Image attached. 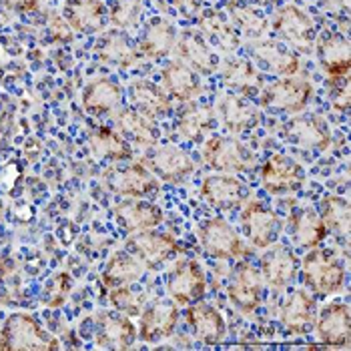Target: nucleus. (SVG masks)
Instances as JSON below:
<instances>
[{
    "instance_id": "obj_16",
    "label": "nucleus",
    "mask_w": 351,
    "mask_h": 351,
    "mask_svg": "<svg viewBox=\"0 0 351 351\" xmlns=\"http://www.w3.org/2000/svg\"><path fill=\"white\" fill-rule=\"evenodd\" d=\"M108 187L125 197L141 199L147 195H155L157 181L155 177L143 167V165H131L123 171H112L107 177Z\"/></svg>"
},
{
    "instance_id": "obj_34",
    "label": "nucleus",
    "mask_w": 351,
    "mask_h": 351,
    "mask_svg": "<svg viewBox=\"0 0 351 351\" xmlns=\"http://www.w3.org/2000/svg\"><path fill=\"white\" fill-rule=\"evenodd\" d=\"M175 40H177L175 28L165 21H155L153 25H149L147 32L141 38V51L151 58H159L173 51Z\"/></svg>"
},
{
    "instance_id": "obj_21",
    "label": "nucleus",
    "mask_w": 351,
    "mask_h": 351,
    "mask_svg": "<svg viewBox=\"0 0 351 351\" xmlns=\"http://www.w3.org/2000/svg\"><path fill=\"white\" fill-rule=\"evenodd\" d=\"M285 136L298 147L327 149L331 135L327 121L322 117H299L285 127Z\"/></svg>"
},
{
    "instance_id": "obj_40",
    "label": "nucleus",
    "mask_w": 351,
    "mask_h": 351,
    "mask_svg": "<svg viewBox=\"0 0 351 351\" xmlns=\"http://www.w3.org/2000/svg\"><path fill=\"white\" fill-rule=\"evenodd\" d=\"M99 56L105 62H114V64H121V66H133L136 62L135 51L129 47V43L121 34L107 36L99 45Z\"/></svg>"
},
{
    "instance_id": "obj_27",
    "label": "nucleus",
    "mask_w": 351,
    "mask_h": 351,
    "mask_svg": "<svg viewBox=\"0 0 351 351\" xmlns=\"http://www.w3.org/2000/svg\"><path fill=\"white\" fill-rule=\"evenodd\" d=\"M121 101V88L108 79H99L93 81L82 93V108L88 114H105L119 105Z\"/></svg>"
},
{
    "instance_id": "obj_11",
    "label": "nucleus",
    "mask_w": 351,
    "mask_h": 351,
    "mask_svg": "<svg viewBox=\"0 0 351 351\" xmlns=\"http://www.w3.org/2000/svg\"><path fill=\"white\" fill-rule=\"evenodd\" d=\"M127 249L136 255L145 265L155 267L177 251V241L171 235L145 229V231H135L127 239Z\"/></svg>"
},
{
    "instance_id": "obj_29",
    "label": "nucleus",
    "mask_w": 351,
    "mask_h": 351,
    "mask_svg": "<svg viewBox=\"0 0 351 351\" xmlns=\"http://www.w3.org/2000/svg\"><path fill=\"white\" fill-rule=\"evenodd\" d=\"M319 58L324 62V69L327 75H331L333 79L346 77L350 71V47L348 40L331 34L319 43Z\"/></svg>"
},
{
    "instance_id": "obj_33",
    "label": "nucleus",
    "mask_w": 351,
    "mask_h": 351,
    "mask_svg": "<svg viewBox=\"0 0 351 351\" xmlns=\"http://www.w3.org/2000/svg\"><path fill=\"white\" fill-rule=\"evenodd\" d=\"M255 56L269 71L277 73V75H283V77H293L299 71L298 56L289 53L287 49L275 45V43H269V40L255 47Z\"/></svg>"
},
{
    "instance_id": "obj_2",
    "label": "nucleus",
    "mask_w": 351,
    "mask_h": 351,
    "mask_svg": "<svg viewBox=\"0 0 351 351\" xmlns=\"http://www.w3.org/2000/svg\"><path fill=\"white\" fill-rule=\"evenodd\" d=\"M0 350H58V341L45 333L27 313L10 315L0 333Z\"/></svg>"
},
{
    "instance_id": "obj_45",
    "label": "nucleus",
    "mask_w": 351,
    "mask_h": 351,
    "mask_svg": "<svg viewBox=\"0 0 351 351\" xmlns=\"http://www.w3.org/2000/svg\"><path fill=\"white\" fill-rule=\"evenodd\" d=\"M49 32H51V38L58 40V43H64V40H71L73 38L71 28L64 23V19H60V16H54L53 23L49 25Z\"/></svg>"
},
{
    "instance_id": "obj_9",
    "label": "nucleus",
    "mask_w": 351,
    "mask_h": 351,
    "mask_svg": "<svg viewBox=\"0 0 351 351\" xmlns=\"http://www.w3.org/2000/svg\"><path fill=\"white\" fill-rule=\"evenodd\" d=\"M261 181L271 195H283L299 189L305 181V173L293 159L285 155H273L261 169Z\"/></svg>"
},
{
    "instance_id": "obj_32",
    "label": "nucleus",
    "mask_w": 351,
    "mask_h": 351,
    "mask_svg": "<svg viewBox=\"0 0 351 351\" xmlns=\"http://www.w3.org/2000/svg\"><path fill=\"white\" fill-rule=\"evenodd\" d=\"M289 223L293 227V235H295L298 243L303 245V247H309V249L317 247L327 235V229H325L319 213H315L311 209L295 211Z\"/></svg>"
},
{
    "instance_id": "obj_6",
    "label": "nucleus",
    "mask_w": 351,
    "mask_h": 351,
    "mask_svg": "<svg viewBox=\"0 0 351 351\" xmlns=\"http://www.w3.org/2000/svg\"><path fill=\"white\" fill-rule=\"evenodd\" d=\"M199 237L205 251L215 259H235L245 253L241 237L223 219H211L203 223L199 229Z\"/></svg>"
},
{
    "instance_id": "obj_30",
    "label": "nucleus",
    "mask_w": 351,
    "mask_h": 351,
    "mask_svg": "<svg viewBox=\"0 0 351 351\" xmlns=\"http://www.w3.org/2000/svg\"><path fill=\"white\" fill-rule=\"evenodd\" d=\"M131 95H133V103L138 107L136 110L145 112L151 119L171 110V101H169L167 93L162 90L159 84H155V82H135L133 88H131Z\"/></svg>"
},
{
    "instance_id": "obj_31",
    "label": "nucleus",
    "mask_w": 351,
    "mask_h": 351,
    "mask_svg": "<svg viewBox=\"0 0 351 351\" xmlns=\"http://www.w3.org/2000/svg\"><path fill=\"white\" fill-rule=\"evenodd\" d=\"M219 110H221V119L223 125L231 131V133H241L251 129L259 117L257 112L251 108L249 103H245L241 97H225L219 103Z\"/></svg>"
},
{
    "instance_id": "obj_13",
    "label": "nucleus",
    "mask_w": 351,
    "mask_h": 351,
    "mask_svg": "<svg viewBox=\"0 0 351 351\" xmlns=\"http://www.w3.org/2000/svg\"><path fill=\"white\" fill-rule=\"evenodd\" d=\"M201 195L203 199L221 211H231L237 209L243 203L245 187L241 181L229 175H213L207 177L201 185Z\"/></svg>"
},
{
    "instance_id": "obj_12",
    "label": "nucleus",
    "mask_w": 351,
    "mask_h": 351,
    "mask_svg": "<svg viewBox=\"0 0 351 351\" xmlns=\"http://www.w3.org/2000/svg\"><path fill=\"white\" fill-rule=\"evenodd\" d=\"M179 62L191 66L195 73H203L209 75L215 71V58L209 49V43L203 38L201 32H193V30H185L177 40L175 47Z\"/></svg>"
},
{
    "instance_id": "obj_18",
    "label": "nucleus",
    "mask_w": 351,
    "mask_h": 351,
    "mask_svg": "<svg viewBox=\"0 0 351 351\" xmlns=\"http://www.w3.org/2000/svg\"><path fill=\"white\" fill-rule=\"evenodd\" d=\"M149 169L167 181H179L195 171V162L189 155L177 147H162L157 149L149 159Z\"/></svg>"
},
{
    "instance_id": "obj_41",
    "label": "nucleus",
    "mask_w": 351,
    "mask_h": 351,
    "mask_svg": "<svg viewBox=\"0 0 351 351\" xmlns=\"http://www.w3.org/2000/svg\"><path fill=\"white\" fill-rule=\"evenodd\" d=\"M229 16L233 19V23L237 28H241L245 34H261L267 28V21L253 10L251 6H247L243 2H233L229 6Z\"/></svg>"
},
{
    "instance_id": "obj_46",
    "label": "nucleus",
    "mask_w": 351,
    "mask_h": 351,
    "mask_svg": "<svg viewBox=\"0 0 351 351\" xmlns=\"http://www.w3.org/2000/svg\"><path fill=\"white\" fill-rule=\"evenodd\" d=\"M2 4H6L8 8L19 10V12H28L38 6V0H2Z\"/></svg>"
},
{
    "instance_id": "obj_3",
    "label": "nucleus",
    "mask_w": 351,
    "mask_h": 351,
    "mask_svg": "<svg viewBox=\"0 0 351 351\" xmlns=\"http://www.w3.org/2000/svg\"><path fill=\"white\" fill-rule=\"evenodd\" d=\"M203 157L207 165L223 173H241L255 165V155L245 145L223 136L207 138L203 147Z\"/></svg>"
},
{
    "instance_id": "obj_26",
    "label": "nucleus",
    "mask_w": 351,
    "mask_h": 351,
    "mask_svg": "<svg viewBox=\"0 0 351 351\" xmlns=\"http://www.w3.org/2000/svg\"><path fill=\"white\" fill-rule=\"evenodd\" d=\"M117 125H119L121 133L129 141H133L135 145H141V147L157 145L159 133L155 129V123L151 117H147L141 110H123L117 117Z\"/></svg>"
},
{
    "instance_id": "obj_25",
    "label": "nucleus",
    "mask_w": 351,
    "mask_h": 351,
    "mask_svg": "<svg viewBox=\"0 0 351 351\" xmlns=\"http://www.w3.org/2000/svg\"><path fill=\"white\" fill-rule=\"evenodd\" d=\"M136 339L135 325L125 317H110L101 315L99 317V333H97V343L103 348L112 350H127L133 346Z\"/></svg>"
},
{
    "instance_id": "obj_43",
    "label": "nucleus",
    "mask_w": 351,
    "mask_h": 351,
    "mask_svg": "<svg viewBox=\"0 0 351 351\" xmlns=\"http://www.w3.org/2000/svg\"><path fill=\"white\" fill-rule=\"evenodd\" d=\"M71 287H73V279L69 273H58L54 275L53 279L47 283V289H45V303L47 307H60L69 293H71Z\"/></svg>"
},
{
    "instance_id": "obj_1",
    "label": "nucleus",
    "mask_w": 351,
    "mask_h": 351,
    "mask_svg": "<svg viewBox=\"0 0 351 351\" xmlns=\"http://www.w3.org/2000/svg\"><path fill=\"white\" fill-rule=\"evenodd\" d=\"M303 281L309 289L329 295L343 287L346 269L331 251L313 247V251L303 261Z\"/></svg>"
},
{
    "instance_id": "obj_24",
    "label": "nucleus",
    "mask_w": 351,
    "mask_h": 351,
    "mask_svg": "<svg viewBox=\"0 0 351 351\" xmlns=\"http://www.w3.org/2000/svg\"><path fill=\"white\" fill-rule=\"evenodd\" d=\"M161 77L167 95L175 97L177 101H191L201 93V82L197 79V73L183 62L167 64L162 69Z\"/></svg>"
},
{
    "instance_id": "obj_37",
    "label": "nucleus",
    "mask_w": 351,
    "mask_h": 351,
    "mask_svg": "<svg viewBox=\"0 0 351 351\" xmlns=\"http://www.w3.org/2000/svg\"><path fill=\"white\" fill-rule=\"evenodd\" d=\"M223 81L229 86L241 90L243 95H251L259 88V75L247 60H231L223 69Z\"/></svg>"
},
{
    "instance_id": "obj_5",
    "label": "nucleus",
    "mask_w": 351,
    "mask_h": 351,
    "mask_svg": "<svg viewBox=\"0 0 351 351\" xmlns=\"http://www.w3.org/2000/svg\"><path fill=\"white\" fill-rule=\"evenodd\" d=\"M273 28L299 51H311L317 38L311 16L298 6H283L273 19Z\"/></svg>"
},
{
    "instance_id": "obj_10",
    "label": "nucleus",
    "mask_w": 351,
    "mask_h": 351,
    "mask_svg": "<svg viewBox=\"0 0 351 351\" xmlns=\"http://www.w3.org/2000/svg\"><path fill=\"white\" fill-rule=\"evenodd\" d=\"M261 293H263V275L253 265L243 263L235 273L227 295L231 303L241 311V313H253L261 305Z\"/></svg>"
},
{
    "instance_id": "obj_15",
    "label": "nucleus",
    "mask_w": 351,
    "mask_h": 351,
    "mask_svg": "<svg viewBox=\"0 0 351 351\" xmlns=\"http://www.w3.org/2000/svg\"><path fill=\"white\" fill-rule=\"evenodd\" d=\"M317 335L329 346H348L351 337L350 307L337 301L325 305L317 322Z\"/></svg>"
},
{
    "instance_id": "obj_23",
    "label": "nucleus",
    "mask_w": 351,
    "mask_h": 351,
    "mask_svg": "<svg viewBox=\"0 0 351 351\" xmlns=\"http://www.w3.org/2000/svg\"><path fill=\"white\" fill-rule=\"evenodd\" d=\"M62 14L69 25L79 32H97L105 21V6L101 0H66Z\"/></svg>"
},
{
    "instance_id": "obj_19",
    "label": "nucleus",
    "mask_w": 351,
    "mask_h": 351,
    "mask_svg": "<svg viewBox=\"0 0 351 351\" xmlns=\"http://www.w3.org/2000/svg\"><path fill=\"white\" fill-rule=\"evenodd\" d=\"M177 305L173 303H165L157 301L153 303L145 313H143V322H141V337L149 343H155L159 339H165L173 333L175 325H177Z\"/></svg>"
},
{
    "instance_id": "obj_28",
    "label": "nucleus",
    "mask_w": 351,
    "mask_h": 351,
    "mask_svg": "<svg viewBox=\"0 0 351 351\" xmlns=\"http://www.w3.org/2000/svg\"><path fill=\"white\" fill-rule=\"evenodd\" d=\"M141 275H143V261H138V257H133L131 251L129 253L121 251L110 257L103 273V281L108 289H114L135 283Z\"/></svg>"
},
{
    "instance_id": "obj_42",
    "label": "nucleus",
    "mask_w": 351,
    "mask_h": 351,
    "mask_svg": "<svg viewBox=\"0 0 351 351\" xmlns=\"http://www.w3.org/2000/svg\"><path fill=\"white\" fill-rule=\"evenodd\" d=\"M141 10H143V6L138 0H119L110 8V21L119 28L135 27L141 19Z\"/></svg>"
},
{
    "instance_id": "obj_22",
    "label": "nucleus",
    "mask_w": 351,
    "mask_h": 351,
    "mask_svg": "<svg viewBox=\"0 0 351 351\" xmlns=\"http://www.w3.org/2000/svg\"><path fill=\"white\" fill-rule=\"evenodd\" d=\"M114 219L123 229L129 231H145V229H153L162 221V211L147 201H129V203H121L114 209Z\"/></svg>"
},
{
    "instance_id": "obj_8",
    "label": "nucleus",
    "mask_w": 351,
    "mask_h": 351,
    "mask_svg": "<svg viewBox=\"0 0 351 351\" xmlns=\"http://www.w3.org/2000/svg\"><path fill=\"white\" fill-rule=\"evenodd\" d=\"M207 289V275L195 259L181 261L169 277V295L179 305L201 299Z\"/></svg>"
},
{
    "instance_id": "obj_39",
    "label": "nucleus",
    "mask_w": 351,
    "mask_h": 351,
    "mask_svg": "<svg viewBox=\"0 0 351 351\" xmlns=\"http://www.w3.org/2000/svg\"><path fill=\"white\" fill-rule=\"evenodd\" d=\"M201 27H203L205 34H207V38H205L207 43L211 40V43H215L217 47H221L225 51H235L237 49V45H239L237 32H235V28L231 27V25L225 23V19L215 16V14L207 16V19H203Z\"/></svg>"
},
{
    "instance_id": "obj_36",
    "label": "nucleus",
    "mask_w": 351,
    "mask_h": 351,
    "mask_svg": "<svg viewBox=\"0 0 351 351\" xmlns=\"http://www.w3.org/2000/svg\"><path fill=\"white\" fill-rule=\"evenodd\" d=\"M213 127V114L209 108L191 107L183 110L177 123V131L187 141H201Z\"/></svg>"
},
{
    "instance_id": "obj_38",
    "label": "nucleus",
    "mask_w": 351,
    "mask_h": 351,
    "mask_svg": "<svg viewBox=\"0 0 351 351\" xmlns=\"http://www.w3.org/2000/svg\"><path fill=\"white\" fill-rule=\"evenodd\" d=\"M93 149L97 155L107 157V159H114V161H123L131 157V149L129 145L117 135L114 131H110L107 127H101L95 136H93Z\"/></svg>"
},
{
    "instance_id": "obj_17",
    "label": "nucleus",
    "mask_w": 351,
    "mask_h": 351,
    "mask_svg": "<svg viewBox=\"0 0 351 351\" xmlns=\"http://www.w3.org/2000/svg\"><path fill=\"white\" fill-rule=\"evenodd\" d=\"M279 319L291 333H307L315 324V301L303 289L293 291L281 305Z\"/></svg>"
},
{
    "instance_id": "obj_20",
    "label": "nucleus",
    "mask_w": 351,
    "mask_h": 351,
    "mask_svg": "<svg viewBox=\"0 0 351 351\" xmlns=\"http://www.w3.org/2000/svg\"><path fill=\"white\" fill-rule=\"evenodd\" d=\"M298 273V259L291 251L277 247L263 255L261 275L273 289H285Z\"/></svg>"
},
{
    "instance_id": "obj_14",
    "label": "nucleus",
    "mask_w": 351,
    "mask_h": 351,
    "mask_svg": "<svg viewBox=\"0 0 351 351\" xmlns=\"http://www.w3.org/2000/svg\"><path fill=\"white\" fill-rule=\"evenodd\" d=\"M187 322L195 333V337L207 346H217L225 339L227 325L223 315L213 305L207 303H195L187 309Z\"/></svg>"
},
{
    "instance_id": "obj_44",
    "label": "nucleus",
    "mask_w": 351,
    "mask_h": 351,
    "mask_svg": "<svg viewBox=\"0 0 351 351\" xmlns=\"http://www.w3.org/2000/svg\"><path fill=\"white\" fill-rule=\"evenodd\" d=\"M110 303L114 309H119L125 315H138L143 307L141 295H136L133 289H129V285L110 289Z\"/></svg>"
},
{
    "instance_id": "obj_35",
    "label": "nucleus",
    "mask_w": 351,
    "mask_h": 351,
    "mask_svg": "<svg viewBox=\"0 0 351 351\" xmlns=\"http://www.w3.org/2000/svg\"><path fill=\"white\" fill-rule=\"evenodd\" d=\"M319 217H322L327 231H333L335 235H343V237L348 235V231H350V205L343 197H339V195L325 197Z\"/></svg>"
},
{
    "instance_id": "obj_47",
    "label": "nucleus",
    "mask_w": 351,
    "mask_h": 351,
    "mask_svg": "<svg viewBox=\"0 0 351 351\" xmlns=\"http://www.w3.org/2000/svg\"><path fill=\"white\" fill-rule=\"evenodd\" d=\"M333 107L337 108L339 112H346L348 107H350V88H348V84L343 86V90L337 95V99H335V105Z\"/></svg>"
},
{
    "instance_id": "obj_4",
    "label": "nucleus",
    "mask_w": 351,
    "mask_h": 351,
    "mask_svg": "<svg viewBox=\"0 0 351 351\" xmlns=\"http://www.w3.org/2000/svg\"><path fill=\"white\" fill-rule=\"evenodd\" d=\"M311 95H313L311 82L295 79V77H285L281 81L269 84L261 93V103L265 107L283 110V112H301L307 107Z\"/></svg>"
},
{
    "instance_id": "obj_7",
    "label": "nucleus",
    "mask_w": 351,
    "mask_h": 351,
    "mask_svg": "<svg viewBox=\"0 0 351 351\" xmlns=\"http://www.w3.org/2000/svg\"><path fill=\"white\" fill-rule=\"evenodd\" d=\"M239 221H241V227H243L245 235L249 237V241L255 247H261V249L275 243L279 233H281L279 217L269 209H265L257 201H251L245 205Z\"/></svg>"
},
{
    "instance_id": "obj_48",
    "label": "nucleus",
    "mask_w": 351,
    "mask_h": 351,
    "mask_svg": "<svg viewBox=\"0 0 351 351\" xmlns=\"http://www.w3.org/2000/svg\"><path fill=\"white\" fill-rule=\"evenodd\" d=\"M259 2H265V4H269V2H277V0H259Z\"/></svg>"
}]
</instances>
